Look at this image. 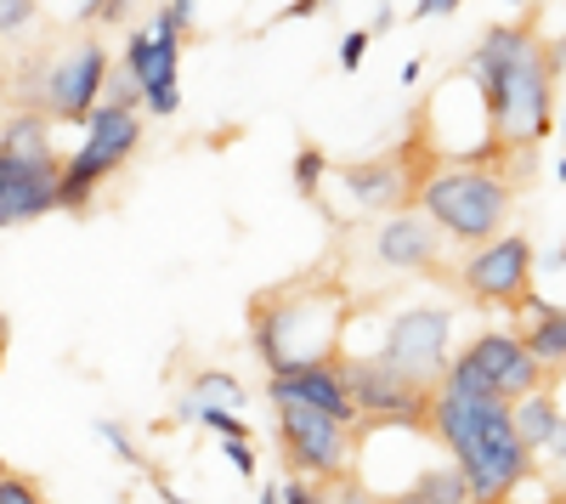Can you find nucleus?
Returning a JSON list of instances; mask_svg holds the SVG:
<instances>
[{
  "instance_id": "obj_15",
  "label": "nucleus",
  "mask_w": 566,
  "mask_h": 504,
  "mask_svg": "<svg viewBox=\"0 0 566 504\" xmlns=\"http://www.w3.org/2000/svg\"><path fill=\"white\" fill-rule=\"evenodd\" d=\"M527 312H533V329L522 335L527 351L544 363V369H566V306H549V301L533 295Z\"/></svg>"
},
{
  "instance_id": "obj_7",
  "label": "nucleus",
  "mask_w": 566,
  "mask_h": 504,
  "mask_svg": "<svg viewBox=\"0 0 566 504\" xmlns=\"http://www.w3.org/2000/svg\"><path fill=\"white\" fill-rule=\"evenodd\" d=\"M277 408V448H283V465L295 476L317 482L328 498V482H340L352 471V420H335L323 408L306 402H272Z\"/></svg>"
},
{
  "instance_id": "obj_17",
  "label": "nucleus",
  "mask_w": 566,
  "mask_h": 504,
  "mask_svg": "<svg viewBox=\"0 0 566 504\" xmlns=\"http://www.w3.org/2000/svg\"><path fill=\"white\" fill-rule=\"evenodd\" d=\"M402 498H413V504H459V498H470V476L459 465H431L402 487Z\"/></svg>"
},
{
  "instance_id": "obj_24",
  "label": "nucleus",
  "mask_w": 566,
  "mask_h": 504,
  "mask_svg": "<svg viewBox=\"0 0 566 504\" xmlns=\"http://www.w3.org/2000/svg\"><path fill=\"white\" fill-rule=\"evenodd\" d=\"M97 431L108 437V448L119 453V460H125V465H136V471H142V453H136V442H130V437H125V431H119L114 420H108V426H97Z\"/></svg>"
},
{
  "instance_id": "obj_19",
  "label": "nucleus",
  "mask_w": 566,
  "mask_h": 504,
  "mask_svg": "<svg viewBox=\"0 0 566 504\" xmlns=\"http://www.w3.org/2000/svg\"><path fill=\"white\" fill-rule=\"evenodd\" d=\"M187 397H205V402H244V386L232 380V375H199Z\"/></svg>"
},
{
  "instance_id": "obj_9",
  "label": "nucleus",
  "mask_w": 566,
  "mask_h": 504,
  "mask_svg": "<svg viewBox=\"0 0 566 504\" xmlns=\"http://www.w3.org/2000/svg\"><path fill=\"white\" fill-rule=\"evenodd\" d=\"M459 284L470 290V301H476V306L527 312L533 306V239H515V233L488 239L476 255L464 261Z\"/></svg>"
},
{
  "instance_id": "obj_30",
  "label": "nucleus",
  "mask_w": 566,
  "mask_h": 504,
  "mask_svg": "<svg viewBox=\"0 0 566 504\" xmlns=\"http://www.w3.org/2000/svg\"><path fill=\"white\" fill-rule=\"evenodd\" d=\"M555 170H560V176H566V154H560V165H555Z\"/></svg>"
},
{
  "instance_id": "obj_3",
  "label": "nucleus",
  "mask_w": 566,
  "mask_h": 504,
  "mask_svg": "<svg viewBox=\"0 0 566 504\" xmlns=\"http://www.w3.org/2000/svg\"><path fill=\"white\" fill-rule=\"evenodd\" d=\"M103 85H108V52L91 34H80L63 52L40 45V52H29L18 63L12 103L52 114V125H85L91 108L103 103Z\"/></svg>"
},
{
  "instance_id": "obj_14",
  "label": "nucleus",
  "mask_w": 566,
  "mask_h": 504,
  "mask_svg": "<svg viewBox=\"0 0 566 504\" xmlns=\"http://www.w3.org/2000/svg\"><path fill=\"white\" fill-rule=\"evenodd\" d=\"M85 148L91 154H103L114 170L142 148V119H136V108H125V103H97L91 108V119H85Z\"/></svg>"
},
{
  "instance_id": "obj_13",
  "label": "nucleus",
  "mask_w": 566,
  "mask_h": 504,
  "mask_svg": "<svg viewBox=\"0 0 566 504\" xmlns=\"http://www.w3.org/2000/svg\"><path fill=\"white\" fill-rule=\"evenodd\" d=\"M374 255L397 272H437L442 266V227L431 216L391 210V221L380 227V239H374Z\"/></svg>"
},
{
  "instance_id": "obj_1",
  "label": "nucleus",
  "mask_w": 566,
  "mask_h": 504,
  "mask_svg": "<svg viewBox=\"0 0 566 504\" xmlns=\"http://www.w3.org/2000/svg\"><path fill=\"white\" fill-rule=\"evenodd\" d=\"M431 437L448 442L453 465L470 476V498H510L538 465V453L515 431V408L504 397H476L437 380L431 402Z\"/></svg>"
},
{
  "instance_id": "obj_32",
  "label": "nucleus",
  "mask_w": 566,
  "mask_h": 504,
  "mask_svg": "<svg viewBox=\"0 0 566 504\" xmlns=\"http://www.w3.org/2000/svg\"><path fill=\"white\" fill-rule=\"evenodd\" d=\"M510 7H522V0H510Z\"/></svg>"
},
{
  "instance_id": "obj_23",
  "label": "nucleus",
  "mask_w": 566,
  "mask_h": 504,
  "mask_svg": "<svg viewBox=\"0 0 566 504\" xmlns=\"http://www.w3.org/2000/svg\"><path fill=\"white\" fill-rule=\"evenodd\" d=\"M103 103H125V108H136V103H142V85H136L130 74H114V80L103 85Z\"/></svg>"
},
{
  "instance_id": "obj_8",
  "label": "nucleus",
  "mask_w": 566,
  "mask_h": 504,
  "mask_svg": "<svg viewBox=\"0 0 566 504\" xmlns=\"http://www.w3.org/2000/svg\"><path fill=\"white\" fill-rule=\"evenodd\" d=\"M181 40H187V18L176 7H165L154 29L125 34V74L142 85V108L148 114L181 108Z\"/></svg>"
},
{
  "instance_id": "obj_2",
  "label": "nucleus",
  "mask_w": 566,
  "mask_h": 504,
  "mask_svg": "<svg viewBox=\"0 0 566 504\" xmlns=\"http://www.w3.org/2000/svg\"><path fill=\"white\" fill-rule=\"evenodd\" d=\"M346 290L328 279H301V284H272L250 301V346L261 351V363L277 369H301L328 351H340V329H346Z\"/></svg>"
},
{
  "instance_id": "obj_6",
  "label": "nucleus",
  "mask_w": 566,
  "mask_h": 504,
  "mask_svg": "<svg viewBox=\"0 0 566 504\" xmlns=\"http://www.w3.org/2000/svg\"><path fill=\"white\" fill-rule=\"evenodd\" d=\"M437 380H442V386H459V391H476V397H504V402H515V397L538 391V386L549 380V369L527 351L522 335L488 329V335L470 340Z\"/></svg>"
},
{
  "instance_id": "obj_5",
  "label": "nucleus",
  "mask_w": 566,
  "mask_h": 504,
  "mask_svg": "<svg viewBox=\"0 0 566 504\" xmlns=\"http://www.w3.org/2000/svg\"><path fill=\"white\" fill-rule=\"evenodd\" d=\"M424 216H431L448 239L459 244H488L504 233V221H510V181L493 176L488 165H453V170H437L431 181H424V193H419Z\"/></svg>"
},
{
  "instance_id": "obj_11",
  "label": "nucleus",
  "mask_w": 566,
  "mask_h": 504,
  "mask_svg": "<svg viewBox=\"0 0 566 504\" xmlns=\"http://www.w3.org/2000/svg\"><path fill=\"white\" fill-rule=\"evenodd\" d=\"M57 170H63L57 154H40V159L0 154V227H29L40 216H52L57 210Z\"/></svg>"
},
{
  "instance_id": "obj_20",
  "label": "nucleus",
  "mask_w": 566,
  "mask_h": 504,
  "mask_svg": "<svg viewBox=\"0 0 566 504\" xmlns=\"http://www.w3.org/2000/svg\"><path fill=\"white\" fill-rule=\"evenodd\" d=\"M34 18H40V0H0V40L23 34Z\"/></svg>"
},
{
  "instance_id": "obj_22",
  "label": "nucleus",
  "mask_w": 566,
  "mask_h": 504,
  "mask_svg": "<svg viewBox=\"0 0 566 504\" xmlns=\"http://www.w3.org/2000/svg\"><path fill=\"white\" fill-rule=\"evenodd\" d=\"M368 45H374V29H352V34L340 40V69H346V74H357V69H363Z\"/></svg>"
},
{
  "instance_id": "obj_18",
  "label": "nucleus",
  "mask_w": 566,
  "mask_h": 504,
  "mask_svg": "<svg viewBox=\"0 0 566 504\" xmlns=\"http://www.w3.org/2000/svg\"><path fill=\"white\" fill-rule=\"evenodd\" d=\"M323 176H328L323 148H317V143H301V154H295V193L317 204V181H323Z\"/></svg>"
},
{
  "instance_id": "obj_21",
  "label": "nucleus",
  "mask_w": 566,
  "mask_h": 504,
  "mask_svg": "<svg viewBox=\"0 0 566 504\" xmlns=\"http://www.w3.org/2000/svg\"><path fill=\"white\" fill-rule=\"evenodd\" d=\"M40 498H45L40 482H29L18 471H0V504H40Z\"/></svg>"
},
{
  "instance_id": "obj_26",
  "label": "nucleus",
  "mask_w": 566,
  "mask_h": 504,
  "mask_svg": "<svg viewBox=\"0 0 566 504\" xmlns=\"http://www.w3.org/2000/svg\"><path fill=\"white\" fill-rule=\"evenodd\" d=\"M328 7V0H290V7L277 12V23H301V18H317Z\"/></svg>"
},
{
  "instance_id": "obj_27",
  "label": "nucleus",
  "mask_w": 566,
  "mask_h": 504,
  "mask_svg": "<svg viewBox=\"0 0 566 504\" xmlns=\"http://www.w3.org/2000/svg\"><path fill=\"white\" fill-rule=\"evenodd\" d=\"M125 7H130V0H97V18H91V23H125Z\"/></svg>"
},
{
  "instance_id": "obj_12",
  "label": "nucleus",
  "mask_w": 566,
  "mask_h": 504,
  "mask_svg": "<svg viewBox=\"0 0 566 504\" xmlns=\"http://www.w3.org/2000/svg\"><path fill=\"white\" fill-rule=\"evenodd\" d=\"M266 397L272 402H306V408H323V414L357 426V402L340 380V351H328L317 363H301V369H277L266 380Z\"/></svg>"
},
{
  "instance_id": "obj_16",
  "label": "nucleus",
  "mask_w": 566,
  "mask_h": 504,
  "mask_svg": "<svg viewBox=\"0 0 566 504\" xmlns=\"http://www.w3.org/2000/svg\"><path fill=\"white\" fill-rule=\"evenodd\" d=\"M0 154H23V159L52 154V114H40V108H12V119L0 125Z\"/></svg>"
},
{
  "instance_id": "obj_31",
  "label": "nucleus",
  "mask_w": 566,
  "mask_h": 504,
  "mask_svg": "<svg viewBox=\"0 0 566 504\" xmlns=\"http://www.w3.org/2000/svg\"><path fill=\"white\" fill-rule=\"evenodd\" d=\"M0 69H7V52H0Z\"/></svg>"
},
{
  "instance_id": "obj_25",
  "label": "nucleus",
  "mask_w": 566,
  "mask_h": 504,
  "mask_svg": "<svg viewBox=\"0 0 566 504\" xmlns=\"http://www.w3.org/2000/svg\"><path fill=\"white\" fill-rule=\"evenodd\" d=\"M464 7V0H419V7L408 12V23H424V18H453Z\"/></svg>"
},
{
  "instance_id": "obj_4",
  "label": "nucleus",
  "mask_w": 566,
  "mask_h": 504,
  "mask_svg": "<svg viewBox=\"0 0 566 504\" xmlns=\"http://www.w3.org/2000/svg\"><path fill=\"white\" fill-rule=\"evenodd\" d=\"M340 380L357 402V420L352 426V442L386 431V426H402V431H424L431 437V402H437V380L424 375H408L402 363H391L386 351L380 357H340Z\"/></svg>"
},
{
  "instance_id": "obj_10",
  "label": "nucleus",
  "mask_w": 566,
  "mask_h": 504,
  "mask_svg": "<svg viewBox=\"0 0 566 504\" xmlns=\"http://www.w3.org/2000/svg\"><path fill=\"white\" fill-rule=\"evenodd\" d=\"M448 335H453V312H442V306H408V312L391 317L380 351L391 363H402L408 375L437 380L448 369Z\"/></svg>"
},
{
  "instance_id": "obj_28",
  "label": "nucleus",
  "mask_w": 566,
  "mask_h": 504,
  "mask_svg": "<svg viewBox=\"0 0 566 504\" xmlns=\"http://www.w3.org/2000/svg\"><path fill=\"white\" fill-rule=\"evenodd\" d=\"M386 29H397V12H391V7L374 12V34H386Z\"/></svg>"
},
{
  "instance_id": "obj_29",
  "label": "nucleus",
  "mask_w": 566,
  "mask_h": 504,
  "mask_svg": "<svg viewBox=\"0 0 566 504\" xmlns=\"http://www.w3.org/2000/svg\"><path fill=\"white\" fill-rule=\"evenodd\" d=\"M0 363H7V317H0Z\"/></svg>"
}]
</instances>
